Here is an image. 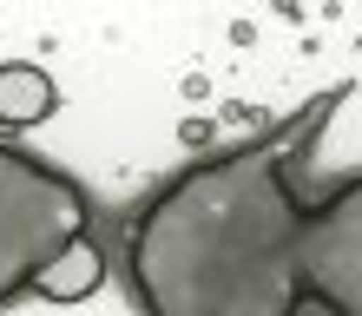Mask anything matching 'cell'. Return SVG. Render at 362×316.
Segmentation results:
<instances>
[{"label": "cell", "instance_id": "obj_1", "mask_svg": "<svg viewBox=\"0 0 362 316\" xmlns=\"http://www.w3.org/2000/svg\"><path fill=\"white\" fill-rule=\"evenodd\" d=\"M329 86L276 132L191 158L125 218V277L145 316H362V172L323 198L296 192Z\"/></svg>", "mask_w": 362, "mask_h": 316}, {"label": "cell", "instance_id": "obj_2", "mask_svg": "<svg viewBox=\"0 0 362 316\" xmlns=\"http://www.w3.org/2000/svg\"><path fill=\"white\" fill-rule=\"evenodd\" d=\"M93 238V192L27 145L0 139V310L27 297L40 270Z\"/></svg>", "mask_w": 362, "mask_h": 316}, {"label": "cell", "instance_id": "obj_3", "mask_svg": "<svg viewBox=\"0 0 362 316\" xmlns=\"http://www.w3.org/2000/svg\"><path fill=\"white\" fill-rule=\"evenodd\" d=\"M59 112V86L47 66H33V59H7L0 66V125H40Z\"/></svg>", "mask_w": 362, "mask_h": 316}, {"label": "cell", "instance_id": "obj_4", "mask_svg": "<svg viewBox=\"0 0 362 316\" xmlns=\"http://www.w3.org/2000/svg\"><path fill=\"white\" fill-rule=\"evenodd\" d=\"M105 283V250L93 244V238H79L66 257H53L47 270H40V297L47 303H79V297H93V290Z\"/></svg>", "mask_w": 362, "mask_h": 316}]
</instances>
